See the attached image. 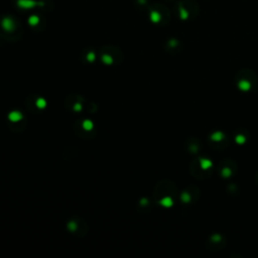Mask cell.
Listing matches in <instances>:
<instances>
[{
	"label": "cell",
	"mask_w": 258,
	"mask_h": 258,
	"mask_svg": "<svg viewBox=\"0 0 258 258\" xmlns=\"http://www.w3.org/2000/svg\"><path fill=\"white\" fill-rule=\"evenodd\" d=\"M37 5V2H34L32 0H19L18 1V6L21 8H31Z\"/></svg>",
	"instance_id": "obj_1"
},
{
	"label": "cell",
	"mask_w": 258,
	"mask_h": 258,
	"mask_svg": "<svg viewBox=\"0 0 258 258\" xmlns=\"http://www.w3.org/2000/svg\"><path fill=\"white\" fill-rule=\"evenodd\" d=\"M238 87L241 91L247 92L251 89V83L247 80H241V81L238 83Z\"/></svg>",
	"instance_id": "obj_2"
},
{
	"label": "cell",
	"mask_w": 258,
	"mask_h": 258,
	"mask_svg": "<svg viewBox=\"0 0 258 258\" xmlns=\"http://www.w3.org/2000/svg\"><path fill=\"white\" fill-rule=\"evenodd\" d=\"M200 165L203 169H205L206 171V169H210V167H212V161L210 159H208V158H202V159L200 160Z\"/></svg>",
	"instance_id": "obj_3"
},
{
	"label": "cell",
	"mask_w": 258,
	"mask_h": 258,
	"mask_svg": "<svg viewBox=\"0 0 258 258\" xmlns=\"http://www.w3.org/2000/svg\"><path fill=\"white\" fill-rule=\"evenodd\" d=\"M224 138V134H223L221 131H217V132H214L213 134L211 135V140L216 141V142H219V141L223 140Z\"/></svg>",
	"instance_id": "obj_4"
},
{
	"label": "cell",
	"mask_w": 258,
	"mask_h": 258,
	"mask_svg": "<svg viewBox=\"0 0 258 258\" xmlns=\"http://www.w3.org/2000/svg\"><path fill=\"white\" fill-rule=\"evenodd\" d=\"M150 19H151V21L154 22V23L159 22L160 19H161V15H160L159 12H157V11H152V12L150 13Z\"/></svg>",
	"instance_id": "obj_5"
},
{
	"label": "cell",
	"mask_w": 258,
	"mask_h": 258,
	"mask_svg": "<svg viewBox=\"0 0 258 258\" xmlns=\"http://www.w3.org/2000/svg\"><path fill=\"white\" fill-rule=\"evenodd\" d=\"M160 204H161L163 207L169 208V207H171V206H173V200H171V198L167 197V198H163L161 201H160Z\"/></svg>",
	"instance_id": "obj_6"
},
{
	"label": "cell",
	"mask_w": 258,
	"mask_h": 258,
	"mask_svg": "<svg viewBox=\"0 0 258 258\" xmlns=\"http://www.w3.org/2000/svg\"><path fill=\"white\" fill-rule=\"evenodd\" d=\"M2 25L6 30H11L13 28V22L12 20L8 19V18H5L2 21Z\"/></svg>",
	"instance_id": "obj_7"
},
{
	"label": "cell",
	"mask_w": 258,
	"mask_h": 258,
	"mask_svg": "<svg viewBox=\"0 0 258 258\" xmlns=\"http://www.w3.org/2000/svg\"><path fill=\"white\" fill-rule=\"evenodd\" d=\"M9 119L13 122H16V121H18V120L21 119V114L18 113V112H12V113H10V115H9Z\"/></svg>",
	"instance_id": "obj_8"
},
{
	"label": "cell",
	"mask_w": 258,
	"mask_h": 258,
	"mask_svg": "<svg viewBox=\"0 0 258 258\" xmlns=\"http://www.w3.org/2000/svg\"><path fill=\"white\" fill-rule=\"evenodd\" d=\"M179 16L183 20H186L188 19L189 17V12L186 8H183V7H179Z\"/></svg>",
	"instance_id": "obj_9"
},
{
	"label": "cell",
	"mask_w": 258,
	"mask_h": 258,
	"mask_svg": "<svg viewBox=\"0 0 258 258\" xmlns=\"http://www.w3.org/2000/svg\"><path fill=\"white\" fill-rule=\"evenodd\" d=\"M235 141H236V143H238V144H244L246 141V137L244 136L243 134H238L236 137H235Z\"/></svg>",
	"instance_id": "obj_10"
},
{
	"label": "cell",
	"mask_w": 258,
	"mask_h": 258,
	"mask_svg": "<svg viewBox=\"0 0 258 258\" xmlns=\"http://www.w3.org/2000/svg\"><path fill=\"white\" fill-rule=\"evenodd\" d=\"M39 18L37 16H35V15L30 16L29 18H28V23H29L30 25H36V24L39 23Z\"/></svg>",
	"instance_id": "obj_11"
},
{
	"label": "cell",
	"mask_w": 258,
	"mask_h": 258,
	"mask_svg": "<svg viewBox=\"0 0 258 258\" xmlns=\"http://www.w3.org/2000/svg\"><path fill=\"white\" fill-rule=\"evenodd\" d=\"M222 175L224 177H229L231 175V169L229 167H225L222 171Z\"/></svg>",
	"instance_id": "obj_12"
},
{
	"label": "cell",
	"mask_w": 258,
	"mask_h": 258,
	"mask_svg": "<svg viewBox=\"0 0 258 258\" xmlns=\"http://www.w3.org/2000/svg\"><path fill=\"white\" fill-rule=\"evenodd\" d=\"M181 199H183V201L185 203H188V202H190L191 197H190V195H189L188 193H183V194L181 195Z\"/></svg>",
	"instance_id": "obj_13"
},
{
	"label": "cell",
	"mask_w": 258,
	"mask_h": 258,
	"mask_svg": "<svg viewBox=\"0 0 258 258\" xmlns=\"http://www.w3.org/2000/svg\"><path fill=\"white\" fill-rule=\"evenodd\" d=\"M84 128H85V129H87V130H90V129H91L92 128V126H93V124H92V122H90V121H85L84 122Z\"/></svg>",
	"instance_id": "obj_14"
},
{
	"label": "cell",
	"mask_w": 258,
	"mask_h": 258,
	"mask_svg": "<svg viewBox=\"0 0 258 258\" xmlns=\"http://www.w3.org/2000/svg\"><path fill=\"white\" fill-rule=\"evenodd\" d=\"M36 104H37V106H39V108H43V107L45 106V101L43 100V99H41V100L37 101V103H36Z\"/></svg>",
	"instance_id": "obj_15"
}]
</instances>
